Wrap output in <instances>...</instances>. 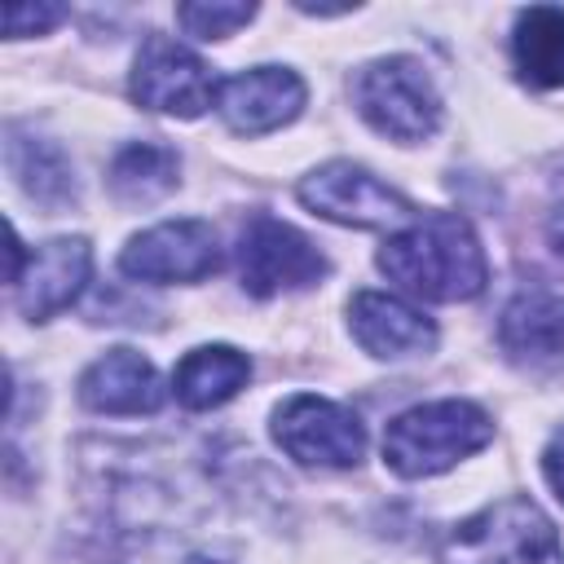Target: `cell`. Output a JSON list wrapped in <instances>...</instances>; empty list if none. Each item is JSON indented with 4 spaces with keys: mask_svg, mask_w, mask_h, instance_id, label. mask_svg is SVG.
<instances>
[{
    "mask_svg": "<svg viewBox=\"0 0 564 564\" xmlns=\"http://www.w3.org/2000/svg\"><path fill=\"white\" fill-rule=\"evenodd\" d=\"M379 269L397 286L432 304L471 300L489 282L485 247L458 212H419V220H410L379 247Z\"/></svg>",
    "mask_w": 564,
    "mask_h": 564,
    "instance_id": "1",
    "label": "cell"
},
{
    "mask_svg": "<svg viewBox=\"0 0 564 564\" xmlns=\"http://www.w3.org/2000/svg\"><path fill=\"white\" fill-rule=\"evenodd\" d=\"M489 436H494V423L480 405L458 401V397L427 401V405L397 414L383 427V463L397 476L419 480V476H436V471L463 463L467 454L489 445Z\"/></svg>",
    "mask_w": 564,
    "mask_h": 564,
    "instance_id": "2",
    "label": "cell"
},
{
    "mask_svg": "<svg viewBox=\"0 0 564 564\" xmlns=\"http://www.w3.org/2000/svg\"><path fill=\"white\" fill-rule=\"evenodd\" d=\"M441 564H564V546L529 498H502L445 533Z\"/></svg>",
    "mask_w": 564,
    "mask_h": 564,
    "instance_id": "3",
    "label": "cell"
},
{
    "mask_svg": "<svg viewBox=\"0 0 564 564\" xmlns=\"http://www.w3.org/2000/svg\"><path fill=\"white\" fill-rule=\"evenodd\" d=\"M352 101L375 132L401 145L432 137L441 123V97L414 57H379L361 66L352 75Z\"/></svg>",
    "mask_w": 564,
    "mask_h": 564,
    "instance_id": "4",
    "label": "cell"
},
{
    "mask_svg": "<svg viewBox=\"0 0 564 564\" xmlns=\"http://www.w3.org/2000/svg\"><path fill=\"white\" fill-rule=\"evenodd\" d=\"M295 194L308 212L339 220V225H357V229H405L410 220H419L410 198H401L392 185H383L370 167L352 159L322 163L317 172L300 181Z\"/></svg>",
    "mask_w": 564,
    "mask_h": 564,
    "instance_id": "5",
    "label": "cell"
},
{
    "mask_svg": "<svg viewBox=\"0 0 564 564\" xmlns=\"http://www.w3.org/2000/svg\"><path fill=\"white\" fill-rule=\"evenodd\" d=\"M273 441L304 467H357L366 454V432L352 410L300 392L273 410Z\"/></svg>",
    "mask_w": 564,
    "mask_h": 564,
    "instance_id": "6",
    "label": "cell"
},
{
    "mask_svg": "<svg viewBox=\"0 0 564 564\" xmlns=\"http://www.w3.org/2000/svg\"><path fill=\"white\" fill-rule=\"evenodd\" d=\"M326 273V256L291 225L273 216H251L238 238V278L256 300L313 286Z\"/></svg>",
    "mask_w": 564,
    "mask_h": 564,
    "instance_id": "7",
    "label": "cell"
},
{
    "mask_svg": "<svg viewBox=\"0 0 564 564\" xmlns=\"http://www.w3.org/2000/svg\"><path fill=\"white\" fill-rule=\"evenodd\" d=\"M216 79L212 66L189 53L185 44L167 40V35H150L137 53L132 66V101L159 115H176V119H198L212 97H216Z\"/></svg>",
    "mask_w": 564,
    "mask_h": 564,
    "instance_id": "8",
    "label": "cell"
},
{
    "mask_svg": "<svg viewBox=\"0 0 564 564\" xmlns=\"http://www.w3.org/2000/svg\"><path fill=\"white\" fill-rule=\"evenodd\" d=\"M216 264L220 247L207 220H163L119 251V269L137 282H203Z\"/></svg>",
    "mask_w": 564,
    "mask_h": 564,
    "instance_id": "9",
    "label": "cell"
},
{
    "mask_svg": "<svg viewBox=\"0 0 564 564\" xmlns=\"http://www.w3.org/2000/svg\"><path fill=\"white\" fill-rule=\"evenodd\" d=\"M304 79L286 66H256L242 75H229L216 93V110L220 119L242 132V137H260L273 132L282 123H291L304 110Z\"/></svg>",
    "mask_w": 564,
    "mask_h": 564,
    "instance_id": "10",
    "label": "cell"
},
{
    "mask_svg": "<svg viewBox=\"0 0 564 564\" xmlns=\"http://www.w3.org/2000/svg\"><path fill=\"white\" fill-rule=\"evenodd\" d=\"M93 273V251L84 238H53V242H40L22 273L13 278V300L26 317L44 322L53 313H62L88 282Z\"/></svg>",
    "mask_w": 564,
    "mask_h": 564,
    "instance_id": "11",
    "label": "cell"
},
{
    "mask_svg": "<svg viewBox=\"0 0 564 564\" xmlns=\"http://www.w3.org/2000/svg\"><path fill=\"white\" fill-rule=\"evenodd\" d=\"M498 344L516 366L564 375V295L529 291L502 308Z\"/></svg>",
    "mask_w": 564,
    "mask_h": 564,
    "instance_id": "12",
    "label": "cell"
},
{
    "mask_svg": "<svg viewBox=\"0 0 564 564\" xmlns=\"http://www.w3.org/2000/svg\"><path fill=\"white\" fill-rule=\"evenodd\" d=\"M348 326H352V339L383 361L419 357L436 344V326L414 304L383 291H357L348 304Z\"/></svg>",
    "mask_w": 564,
    "mask_h": 564,
    "instance_id": "13",
    "label": "cell"
},
{
    "mask_svg": "<svg viewBox=\"0 0 564 564\" xmlns=\"http://www.w3.org/2000/svg\"><path fill=\"white\" fill-rule=\"evenodd\" d=\"M79 401L97 414H154L163 405V379L137 348H110L79 375Z\"/></svg>",
    "mask_w": 564,
    "mask_h": 564,
    "instance_id": "14",
    "label": "cell"
},
{
    "mask_svg": "<svg viewBox=\"0 0 564 564\" xmlns=\"http://www.w3.org/2000/svg\"><path fill=\"white\" fill-rule=\"evenodd\" d=\"M247 379H251L247 352H238L229 344H203L181 357V366L172 375V392L185 410H216L229 397H238V388Z\"/></svg>",
    "mask_w": 564,
    "mask_h": 564,
    "instance_id": "15",
    "label": "cell"
},
{
    "mask_svg": "<svg viewBox=\"0 0 564 564\" xmlns=\"http://www.w3.org/2000/svg\"><path fill=\"white\" fill-rule=\"evenodd\" d=\"M176 172H181V159L172 145H159V141H132L123 145L110 167H106V185L110 194L123 203V207H150L159 203L163 194L176 189Z\"/></svg>",
    "mask_w": 564,
    "mask_h": 564,
    "instance_id": "16",
    "label": "cell"
},
{
    "mask_svg": "<svg viewBox=\"0 0 564 564\" xmlns=\"http://www.w3.org/2000/svg\"><path fill=\"white\" fill-rule=\"evenodd\" d=\"M516 70L533 88H564V9L533 4L516 18Z\"/></svg>",
    "mask_w": 564,
    "mask_h": 564,
    "instance_id": "17",
    "label": "cell"
},
{
    "mask_svg": "<svg viewBox=\"0 0 564 564\" xmlns=\"http://www.w3.org/2000/svg\"><path fill=\"white\" fill-rule=\"evenodd\" d=\"M9 172L26 189V198H35L48 212H57V207H66L75 198L70 163H66V154L53 141L9 132Z\"/></svg>",
    "mask_w": 564,
    "mask_h": 564,
    "instance_id": "18",
    "label": "cell"
},
{
    "mask_svg": "<svg viewBox=\"0 0 564 564\" xmlns=\"http://www.w3.org/2000/svg\"><path fill=\"white\" fill-rule=\"evenodd\" d=\"M256 18V4H176V22L194 40H225Z\"/></svg>",
    "mask_w": 564,
    "mask_h": 564,
    "instance_id": "19",
    "label": "cell"
},
{
    "mask_svg": "<svg viewBox=\"0 0 564 564\" xmlns=\"http://www.w3.org/2000/svg\"><path fill=\"white\" fill-rule=\"evenodd\" d=\"M62 18H66V9H57V4H9L4 9V35L22 40V35H35V31H48Z\"/></svg>",
    "mask_w": 564,
    "mask_h": 564,
    "instance_id": "20",
    "label": "cell"
},
{
    "mask_svg": "<svg viewBox=\"0 0 564 564\" xmlns=\"http://www.w3.org/2000/svg\"><path fill=\"white\" fill-rule=\"evenodd\" d=\"M542 476H546V485L555 489V498L564 502V423L551 432V441H546V449H542Z\"/></svg>",
    "mask_w": 564,
    "mask_h": 564,
    "instance_id": "21",
    "label": "cell"
},
{
    "mask_svg": "<svg viewBox=\"0 0 564 564\" xmlns=\"http://www.w3.org/2000/svg\"><path fill=\"white\" fill-rule=\"evenodd\" d=\"M546 242H551V251L564 260V172H560V181H555V189H551V212H546Z\"/></svg>",
    "mask_w": 564,
    "mask_h": 564,
    "instance_id": "22",
    "label": "cell"
}]
</instances>
